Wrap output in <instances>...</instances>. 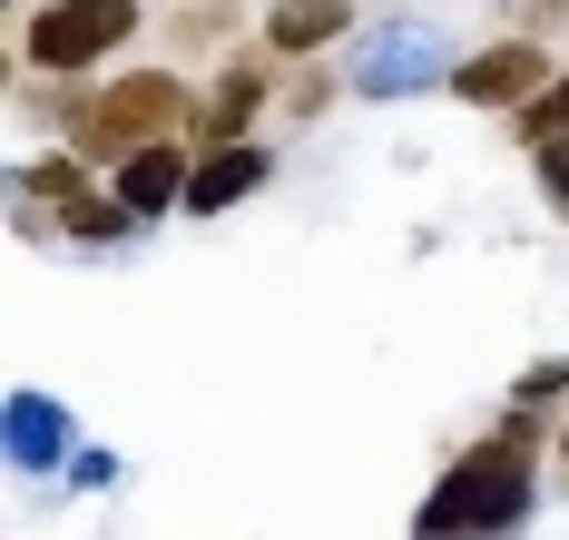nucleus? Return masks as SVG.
<instances>
[{
	"mask_svg": "<svg viewBox=\"0 0 569 540\" xmlns=\"http://www.w3.org/2000/svg\"><path fill=\"white\" fill-rule=\"evenodd\" d=\"M177 119H187V79H177V69H128L79 128H89V148H118V158H128V148H148V138H177Z\"/></svg>",
	"mask_w": 569,
	"mask_h": 540,
	"instance_id": "7ed1b4c3",
	"label": "nucleus"
},
{
	"mask_svg": "<svg viewBox=\"0 0 569 540\" xmlns=\"http://www.w3.org/2000/svg\"><path fill=\"white\" fill-rule=\"evenodd\" d=\"M59 227H69V237H118V227H128V207H99V197H69V207H59Z\"/></svg>",
	"mask_w": 569,
	"mask_h": 540,
	"instance_id": "9d476101",
	"label": "nucleus"
},
{
	"mask_svg": "<svg viewBox=\"0 0 569 540\" xmlns=\"http://www.w3.org/2000/svg\"><path fill=\"white\" fill-rule=\"evenodd\" d=\"M325 99H335V79H325V69H305V89H284V109H295V119H325Z\"/></svg>",
	"mask_w": 569,
	"mask_h": 540,
	"instance_id": "ddd939ff",
	"label": "nucleus"
},
{
	"mask_svg": "<svg viewBox=\"0 0 569 540\" xmlns=\"http://www.w3.org/2000/svg\"><path fill=\"white\" fill-rule=\"evenodd\" d=\"M540 178H550V197H560V217H569V148H540Z\"/></svg>",
	"mask_w": 569,
	"mask_h": 540,
	"instance_id": "4468645a",
	"label": "nucleus"
},
{
	"mask_svg": "<svg viewBox=\"0 0 569 540\" xmlns=\"http://www.w3.org/2000/svg\"><path fill=\"white\" fill-rule=\"evenodd\" d=\"M550 89V50L540 40H491V50H471L452 69V99L461 109H530Z\"/></svg>",
	"mask_w": 569,
	"mask_h": 540,
	"instance_id": "20e7f679",
	"label": "nucleus"
},
{
	"mask_svg": "<svg viewBox=\"0 0 569 540\" xmlns=\"http://www.w3.org/2000/svg\"><path fill=\"white\" fill-rule=\"evenodd\" d=\"M511 128H520V148H569V79H550L530 109H511Z\"/></svg>",
	"mask_w": 569,
	"mask_h": 540,
	"instance_id": "1a4fd4ad",
	"label": "nucleus"
},
{
	"mask_svg": "<svg viewBox=\"0 0 569 540\" xmlns=\"http://www.w3.org/2000/svg\"><path fill=\"white\" fill-rule=\"evenodd\" d=\"M256 99H266V79H256V69H227V79L207 89V109H197V138H207V148H236L246 119H256Z\"/></svg>",
	"mask_w": 569,
	"mask_h": 540,
	"instance_id": "6e6552de",
	"label": "nucleus"
},
{
	"mask_svg": "<svg viewBox=\"0 0 569 540\" xmlns=\"http://www.w3.org/2000/svg\"><path fill=\"white\" fill-rule=\"evenodd\" d=\"M520 511H530V452H520L511 432L501 442H481V452H461L452 481H442V501L422 511V540H491V531H520Z\"/></svg>",
	"mask_w": 569,
	"mask_h": 540,
	"instance_id": "f257e3e1",
	"label": "nucleus"
},
{
	"mask_svg": "<svg viewBox=\"0 0 569 540\" xmlns=\"http://www.w3.org/2000/svg\"><path fill=\"white\" fill-rule=\"evenodd\" d=\"M256 187H266V148H246V138H236V148H207V158H197L187 207H197V217H227L236 197H256Z\"/></svg>",
	"mask_w": 569,
	"mask_h": 540,
	"instance_id": "423d86ee",
	"label": "nucleus"
},
{
	"mask_svg": "<svg viewBox=\"0 0 569 540\" xmlns=\"http://www.w3.org/2000/svg\"><path fill=\"white\" fill-rule=\"evenodd\" d=\"M550 393H569V363H530V373H520V403H530V413H540V403H550Z\"/></svg>",
	"mask_w": 569,
	"mask_h": 540,
	"instance_id": "f8f14e48",
	"label": "nucleus"
},
{
	"mask_svg": "<svg viewBox=\"0 0 569 540\" xmlns=\"http://www.w3.org/2000/svg\"><path fill=\"white\" fill-rule=\"evenodd\" d=\"M560 462H569V432H560Z\"/></svg>",
	"mask_w": 569,
	"mask_h": 540,
	"instance_id": "2eb2a0df",
	"label": "nucleus"
},
{
	"mask_svg": "<svg viewBox=\"0 0 569 540\" xmlns=\"http://www.w3.org/2000/svg\"><path fill=\"white\" fill-rule=\"evenodd\" d=\"M128 40H138V0H50L20 30V60L30 69H89L109 50H128Z\"/></svg>",
	"mask_w": 569,
	"mask_h": 540,
	"instance_id": "f03ea898",
	"label": "nucleus"
},
{
	"mask_svg": "<svg viewBox=\"0 0 569 540\" xmlns=\"http://www.w3.org/2000/svg\"><path fill=\"white\" fill-rule=\"evenodd\" d=\"M30 187L69 207V197H89V168H79V158H40V168H30Z\"/></svg>",
	"mask_w": 569,
	"mask_h": 540,
	"instance_id": "9b49d317",
	"label": "nucleus"
},
{
	"mask_svg": "<svg viewBox=\"0 0 569 540\" xmlns=\"http://www.w3.org/2000/svg\"><path fill=\"white\" fill-rule=\"evenodd\" d=\"M187 178H197V168H187V148H177V138H148V148H128V158H118V207H128V217L187 207Z\"/></svg>",
	"mask_w": 569,
	"mask_h": 540,
	"instance_id": "39448f33",
	"label": "nucleus"
},
{
	"mask_svg": "<svg viewBox=\"0 0 569 540\" xmlns=\"http://www.w3.org/2000/svg\"><path fill=\"white\" fill-rule=\"evenodd\" d=\"M343 20H353V0H276V10H266V50L305 60V50L343 40Z\"/></svg>",
	"mask_w": 569,
	"mask_h": 540,
	"instance_id": "0eeeda50",
	"label": "nucleus"
}]
</instances>
